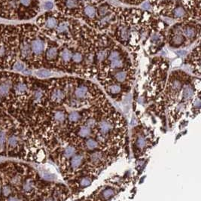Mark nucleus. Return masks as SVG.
Segmentation results:
<instances>
[{"instance_id":"nucleus-4","label":"nucleus","mask_w":201,"mask_h":201,"mask_svg":"<svg viewBox=\"0 0 201 201\" xmlns=\"http://www.w3.org/2000/svg\"><path fill=\"white\" fill-rule=\"evenodd\" d=\"M64 92L60 89L54 90V91H52L51 95V101L54 102H57V103L62 102L63 100L64 99Z\"/></svg>"},{"instance_id":"nucleus-28","label":"nucleus","mask_w":201,"mask_h":201,"mask_svg":"<svg viewBox=\"0 0 201 201\" xmlns=\"http://www.w3.org/2000/svg\"><path fill=\"white\" fill-rule=\"evenodd\" d=\"M72 58H73V62L79 63H80L82 61V60H83V56H82V54H81V53L77 52V53H75V54H73V57H72Z\"/></svg>"},{"instance_id":"nucleus-5","label":"nucleus","mask_w":201,"mask_h":201,"mask_svg":"<svg viewBox=\"0 0 201 201\" xmlns=\"http://www.w3.org/2000/svg\"><path fill=\"white\" fill-rule=\"evenodd\" d=\"M88 95V87L86 85H81L75 91V97L78 99H85Z\"/></svg>"},{"instance_id":"nucleus-42","label":"nucleus","mask_w":201,"mask_h":201,"mask_svg":"<svg viewBox=\"0 0 201 201\" xmlns=\"http://www.w3.org/2000/svg\"><path fill=\"white\" fill-rule=\"evenodd\" d=\"M1 185H2V184H1V183H0V193H1Z\"/></svg>"},{"instance_id":"nucleus-27","label":"nucleus","mask_w":201,"mask_h":201,"mask_svg":"<svg viewBox=\"0 0 201 201\" xmlns=\"http://www.w3.org/2000/svg\"><path fill=\"white\" fill-rule=\"evenodd\" d=\"M108 56V51L106 50H102L98 52L97 54V60L99 61H102L106 58V57Z\"/></svg>"},{"instance_id":"nucleus-36","label":"nucleus","mask_w":201,"mask_h":201,"mask_svg":"<svg viewBox=\"0 0 201 201\" xmlns=\"http://www.w3.org/2000/svg\"><path fill=\"white\" fill-rule=\"evenodd\" d=\"M96 124V120L94 118H89L88 120H87V121H86V126H88V127H90V128H92V127H93V126H95Z\"/></svg>"},{"instance_id":"nucleus-14","label":"nucleus","mask_w":201,"mask_h":201,"mask_svg":"<svg viewBox=\"0 0 201 201\" xmlns=\"http://www.w3.org/2000/svg\"><path fill=\"white\" fill-rule=\"evenodd\" d=\"M91 128L87 126L86 125L85 126H81L80 130L79 131V135L81 137H83V138H85V137H88L91 135Z\"/></svg>"},{"instance_id":"nucleus-13","label":"nucleus","mask_w":201,"mask_h":201,"mask_svg":"<svg viewBox=\"0 0 201 201\" xmlns=\"http://www.w3.org/2000/svg\"><path fill=\"white\" fill-rule=\"evenodd\" d=\"M65 118H66V114L62 111H58L56 112L54 114V119L55 122L57 123H62L64 121Z\"/></svg>"},{"instance_id":"nucleus-34","label":"nucleus","mask_w":201,"mask_h":201,"mask_svg":"<svg viewBox=\"0 0 201 201\" xmlns=\"http://www.w3.org/2000/svg\"><path fill=\"white\" fill-rule=\"evenodd\" d=\"M181 87H182V83H181L180 81H178V80L172 81V88L174 91H179L181 89Z\"/></svg>"},{"instance_id":"nucleus-37","label":"nucleus","mask_w":201,"mask_h":201,"mask_svg":"<svg viewBox=\"0 0 201 201\" xmlns=\"http://www.w3.org/2000/svg\"><path fill=\"white\" fill-rule=\"evenodd\" d=\"M53 6H54V5L51 2H45L44 3V8L45 9H47V10L52 9H53Z\"/></svg>"},{"instance_id":"nucleus-8","label":"nucleus","mask_w":201,"mask_h":201,"mask_svg":"<svg viewBox=\"0 0 201 201\" xmlns=\"http://www.w3.org/2000/svg\"><path fill=\"white\" fill-rule=\"evenodd\" d=\"M69 29V23H67V21H63L61 22L60 24H57V27L55 28L56 29V33L58 34L64 33L68 30Z\"/></svg>"},{"instance_id":"nucleus-15","label":"nucleus","mask_w":201,"mask_h":201,"mask_svg":"<svg viewBox=\"0 0 201 201\" xmlns=\"http://www.w3.org/2000/svg\"><path fill=\"white\" fill-rule=\"evenodd\" d=\"M75 148L73 146H68V147L64 150L63 152V156L66 158H70L71 157H73L75 154Z\"/></svg>"},{"instance_id":"nucleus-35","label":"nucleus","mask_w":201,"mask_h":201,"mask_svg":"<svg viewBox=\"0 0 201 201\" xmlns=\"http://www.w3.org/2000/svg\"><path fill=\"white\" fill-rule=\"evenodd\" d=\"M145 144H146V142H145V139L143 137H139V139H137L136 145L139 148H143L145 145Z\"/></svg>"},{"instance_id":"nucleus-20","label":"nucleus","mask_w":201,"mask_h":201,"mask_svg":"<svg viewBox=\"0 0 201 201\" xmlns=\"http://www.w3.org/2000/svg\"><path fill=\"white\" fill-rule=\"evenodd\" d=\"M120 35L123 41H126L129 38L128 29L126 27H123L120 29Z\"/></svg>"},{"instance_id":"nucleus-1","label":"nucleus","mask_w":201,"mask_h":201,"mask_svg":"<svg viewBox=\"0 0 201 201\" xmlns=\"http://www.w3.org/2000/svg\"><path fill=\"white\" fill-rule=\"evenodd\" d=\"M37 0H0V17L7 20H25L37 15Z\"/></svg>"},{"instance_id":"nucleus-26","label":"nucleus","mask_w":201,"mask_h":201,"mask_svg":"<svg viewBox=\"0 0 201 201\" xmlns=\"http://www.w3.org/2000/svg\"><path fill=\"white\" fill-rule=\"evenodd\" d=\"M114 194V190L111 188L106 189V190H105V191L102 192V197H103L105 199H108L109 197H112Z\"/></svg>"},{"instance_id":"nucleus-19","label":"nucleus","mask_w":201,"mask_h":201,"mask_svg":"<svg viewBox=\"0 0 201 201\" xmlns=\"http://www.w3.org/2000/svg\"><path fill=\"white\" fill-rule=\"evenodd\" d=\"M68 118H69V120L70 122L75 123L80 120L81 116H80V114H79V112H71L70 114H69Z\"/></svg>"},{"instance_id":"nucleus-9","label":"nucleus","mask_w":201,"mask_h":201,"mask_svg":"<svg viewBox=\"0 0 201 201\" xmlns=\"http://www.w3.org/2000/svg\"><path fill=\"white\" fill-rule=\"evenodd\" d=\"M102 158H103L102 154L97 151V152H94V153L92 154L91 155L90 159H91V161L92 164H99L100 162H101Z\"/></svg>"},{"instance_id":"nucleus-10","label":"nucleus","mask_w":201,"mask_h":201,"mask_svg":"<svg viewBox=\"0 0 201 201\" xmlns=\"http://www.w3.org/2000/svg\"><path fill=\"white\" fill-rule=\"evenodd\" d=\"M194 96V90L191 86H186L183 90V98L185 100H188L189 99H191Z\"/></svg>"},{"instance_id":"nucleus-39","label":"nucleus","mask_w":201,"mask_h":201,"mask_svg":"<svg viewBox=\"0 0 201 201\" xmlns=\"http://www.w3.org/2000/svg\"><path fill=\"white\" fill-rule=\"evenodd\" d=\"M99 11H100V14L101 15H104L105 14H106L107 13V11H108V10H107V8L105 6H102L101 8L100 9V10H99Z\"/></svg>"},{"instance_id":"nucleus-18","label":"nucleus","mask_w":201,"mask_h":201,"mask_svg":"<svg viewBox=\"0 0 201 201\" xmlns=\"http://www.w3.org/2000/svg\"><path fill=\"white\" fill-rule=\"evenodd\" d=\"M12 69L18 72H23L25 69V65L21 61H16L12 67Z\"/></svg>"},{"instance_id":"nucleus-17","label":"nucleus","mask_w":201,"mask_h":201,"mask_svg":"<svg viewBox=\"0 0 201 201\" xmlns=\"http://www.w3.org/2000/svg\"><path fill=\"white\" fill-rule=\"evenodd\" d=\"M85 145H86V148H87V149L93 150L98 147V143L97 142L95 141L94 139H87V141H86Z\"/></svg>"},{"instance_id":"nucleus-12","label":"nucleus","mask_w":201,"mask_h":201,"mask_svg":"<svg viewBox=\"0 0 201 201\" xmlns=\"http://www.w3.org/2000/svg\"><path fill=\"white\" fill-rule=\"evenodd\" d=\"M60 57H61V59L63 62H69L72 59L73 54H72L71 51L68 50V49H64L60 53Z\"/></svg>"},{"instance_id":"nucleus-32","label":"nucleus","mask_w":201,"mask_h":201,"mask_svg":"<svg viewBox=\"0 0 201 201\" xmlns=\"http://www.w3.org/2000/svg\"><path fill=\"white\" fill-rule=\"evenodd\" d=\"M172 42L175 45H180L183 42V37L180 35H175L173 39H172Z\"/></svg>"},{"instance_id":"nucleus-16","label":"nucleus","mask_w":201,"mask_h":201,"mask_svg":"<svg viewBox=\"0 0 201 201\" xmlns=\"http://www.w3.org/2000/svg\"><path fill=\"white\" fill-rule=\"evenodd\" d=\"M183 33L184 35L186 36L187 38L188 39H192L195 36V34H196V31L195 29L192 27H187L185 29L183 30Z\"/></svg>"},{"instance_id":"nucleus-6","label":"nucleus","mask_w":201,"mask_h":201,"mask_svg":"<svg viewBox=\"0 0 201 201\" xmlns=\"http://www.w3.org/2000/svg\"><path fill=\"white\" fill-rule=\"evenodd\" d=\"M83 159V156L80 155V154H78V155L73 157V159L71 160V167L73 168V170L78 169L82 164Z\"/></svg>"},{"instance_id":"nucleus-3","label":"nucleus","mask_w":201,"mask_h":201,"mask_svg":"<svg viewBox=\"0 0 201 201\" xmlns=\"http://www.w3.org/2000/svg\"><path fill=\"white\" fill-rule=\"evenodd\" d=\"M99 128H100V135L105 137V136L108 134L112 129V124L109 120H102L100 121L99 124Z\"/></svg>"},{"instance_id":"nucleus-11","label":"nucleus","mask_w":201,"mask_h":201,"mask_svg":"<svg viewBox=\"0 0 201 201\" xmlns=\"http://www.w3.org/2000/svg\"><path fill=\"white\" fill-rule=\"evenodd\" d=\"M84 12H85V15L87 16L89 18H94L96 17V14H97V11L96 9L93 6H87L85 7L84 9Z\"/></svg>"},{"instance_id":"nucleus-31","label":"nucleus","mask_w":201,"mask_h":201,"mask_svg":"<svg viewBox=\"0 0 201 201\" xmlns=\"http://www.w3.org/2000/svg\"><path fill=\"white\" fill-rule=\"evenodd\" d=\"M91 178H87V177L83 178L81 181H80V185H81V187H83V188L90 185V184H91Z\"/></svg>"},{"instance_id":"nucleus-2","label":"nucleus","mask_w":201,"mask_h":201,"mask_svg":"<svg viewBox=\"0 0 201 201\" xmlns=\"http://www.w3.org/2000/svg\"><path fill=\"white\" fill-rule=\"evenodd\" d=\"M16 60L15 26L0 24V64L11 68Z\"/></svg>"},{"instance_id":"nucleus-40","label":"nucleus","mask_w":201,"mask_h":201,"mask_svg":"<svg viewBox=\"0 0 201 201\" xmlns=\"http://www.w3.org/2000/svg\"><path fill=\"white\" fill-rule=\"evenodd\" d=\"M143 8H145V9H149V5L148 4V3H145V4L143 5Z\"/></svg>"},{"instance_id":"nucleus-29","label":"nucleus","mask_w":201,"mask_h":201,"mask_svg":"<svg viewBox=\"0 0 201 201\" xmlns=\"http://www.w3.org/2000/svg\"><path fill=\"white\" fill-rule=\"evenodd\" d=\"M43 98V92L41 90H37L34 93V99L36 102H39L42 100Z\"/></svg>"},{"instance_id":"nucleus-22","label":"nucleus","mask_w":201,"mask_h":201,"mask_svg":"<svg viewBox=\"0 0 201 201\" xmlns=\"http://www.w3.org/2000/svg\"><path fill=\"white\" fill-rule=\"evenodd\" d=\"M173 14H174L175 17H176V18H180V17H182L183 16H184V14H185V11H184L183 8L178 7V8L175 9V11H173Z\"/></svg>"},{"instance_id":"nucleus-30","label":"nucleus","mask_w":201,"mask_h":201,"mask_svg":"<svg viewBox=\"0 0 201 201\" xmlns=\"http://www.w3.org/2000/svg\"><path fill=\"white\" fill-rule=\"evenodd\" d=\"M118 59H120V54L118 51H114L111 52V54H110L109 57H108V60L110 61H113V60H118Z\"/></svg>"},{"instance_id":"nucleus-25","label":"nucleus","mask_w":201,"mask_h":201,"mask_svg":"<svg viewBox=\"0 0 201 201\" xmlns=\"http://www.w3.org/2000/svg\"><path fill=\"white\" fill-rule=\"evenodd\" d=\"M123 63L122 61L118 59V60H113V61H111V64H110V67L112 69H118L122 67Z\"/></svg>"},{"instance_id":"nucleus-7","label":"nucleus","mask_w":201,"mask_h":201,"mask_svg":"<svg viewBox=\"0 0 201 201\" xmlns=\"http://www.w3.org/2000/svg\"><path fill=\"white\" fill-rule=\"evenodd\" d=\"M57 54H58L57 48L55 47H50L46 51V58L48 60H53L56 59V57H57Z\"/></svg>"},{"instance_id":"nucleus-21","label":"nucleus","mask_w":201,"mask_h":201,"mask_svg":"<svg viewBox=\"0 0 201 201\" xmlns=\"http://www.w3.org/2000/svg\"><path fill=\"white\" fill-rule=\"evenodd\" d=\"M126 77H127V74H126V73L124 72V71L118 72V73H116V75H115V79H116V80L118 81H120V82L124 81L126 79Z\"/></svg>"},{"instance_id":"nucleus-33","label":"nucleus","mask_w":201,"mask_h":201,"mask_svg":"<svg viewBox=\"0 0 201 201\" xmlns=\"http://www.w3.org/2000/svg\"><path fill=\"white\" fill-rule=\"evenodd\" d=\"M66 5L69 9H73L78 6V2H77V0H67L66 2Z\"/></svg>"},{"instance_id":"nucleus-24","label":"nucleus","mask_w":201,"mask_h":201,"mask_svg":"<svg viewBox=\"0 0 201 201\" xmlns=\"http://www.w3.org/2000/svg\"><path fill=\"white\" fill-rule=\"evenodd\" d=\"M37 75L39 77H41V78H47V77L50 76L51 75V73L50 71L47 70V69H41V70H39L36 73Z\"/></svg>"},{"instance_id":"nucleus-23","label":"nucleus","mask_w":201,"mask_h":201,"mask_svg":"<svg viewBox=\"0 0 201 201\" xmlns=\"http://www.w3.org/2000/svg\"><path fill=\"white\" fill-rule=\"evenodd\" d=\"M108 91H109L110 93H113V94H116V93H120V91H121V87H120V85H112L109 87Z\"/></svg>"},{"instance_id":"nucleus-41","label":"nucleus","mask_w":201,"mask_h":201,"mask_svg":"<svg viewBox=\"0 0 201 201\" xmlns=\"http://www.w3.org/2000/svg\"><path fill=\"white\" fill-rule=\"evenodd\" d=\"M178 54H179L180 55H184V54H186V52L182 51H178Z\"/></svg>"},{"instance_id":"nucleus-38","label":"nucleus","mask_w":201,"mask_h":201,"mask_svg":"<svg viewBox=\"0 0 201 201\" xmlns=\"http://www.w3.org/2000/svg\"><path fill=\"white\" fill-rule=\"evenodd\" d=\"M160 39V35L158 33H154L151 36V40L153 42H158Z\"/></svg>"}]
</instances>
